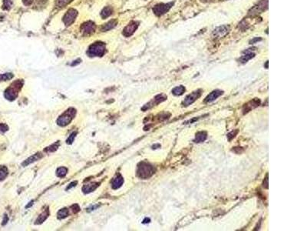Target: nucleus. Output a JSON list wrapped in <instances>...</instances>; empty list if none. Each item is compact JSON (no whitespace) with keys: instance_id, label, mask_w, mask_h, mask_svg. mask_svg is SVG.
<instances>
[{"instance_id":"nucleus-1","label":"nucleus","mask_w":307,"mask_h":231,"mask_svg":"<svg viewBox=\"0 0 307 231\" xmlns=\"http://www.w3.org/2000/svg\"><path fill=\"white\" fill-rule=\"evenodd\" d=\"M23 86V81L21 80V79H19V80L15 81L7 90L5 91L4 96L8 100H15L18 96L19 92L21 90V88Z\"/></svg>"},{"instance_id":"nucleus-2","label":"nucleus","mask_w":307,"mask_h":231,"mask_svg":"<svg viewBox=\"0 0 307 231\" xmlns=\"http://www.w3.org/2000/svg\"><path fill=\"white\" fill-rule=\"evenodd\" d=\"M155 173V169L152 165L147 162H142L138 168V176L141 179H148Z\"/></svg>"},{"instance_id":"nucleus-3","label":"nucleus","mask_w":307,"mask_h":231,"mask_svg":"<svg viewBox=\"0 0 307 231\" xmlns=\"http://www.w3.org/2000/svg\"><path fill=\"white\" fill-rule=\"evenodd\" d=\"M105 52V45L103 42H94L88 48V53L90 56H102Z\"/></svg>"},{"instance_id":"nucleus-4","label":"nucleus","mask_w":307,"mask_h":231,"mask_svg":"<svg viewBox=\"0 0 307 231\" xmlns=\"http://www.w3.org/2000/svg\"><path fill=\"white\" fill-rule=\"evenodd\" d=\"M75 109H73V108H70L69 109L66 111L62 115L57 119V123H58V125L61 126V127H65V126L68 125L71 122L74 116H75Z\"/></svg>"},{"instance_id":"nucleus-5","label":"nucleus","mask_w":307,"mask_h":231,"mask_svg":"<svg viewBox=\"0 0 307 231\" xmlns=\"http://www.w3.org/2000/svg\"><path fill=\"white\" fill-rule=\"evenodd\" d=\"M173 5H174V2L160 3V4L156 5L153 8L154 13L157 16H160L168 12L171 9V8L172 7Z\"/></svg>"},{"instance_id":"nucleus-6","label":"nucleus","mask_w":307,"mask_h":231,"mask_svg":"<svg viewBox=\"0 0 307 231\" xmlns=\"http://www.w3.org/2000/svg\"><path fill=\"white\" fill-rule=\"evenodd\" d=\"M201 93H202V90H196V91L193 92L192 93L189 94L188 96H186V98L184 99V101L182 102L183 106H190V105H191L192 103H194L199 97L201 96Z\"/></svg>"},{"instance_id":"nucleus-7","label":"nucleus","mask_w":307,"mask_h":231,"mask_svg":"<svg viewBox=\"0 0 307 231\" xmlns=\"http://www.w3.org/2000/svg\"><path fill=\"white\" fill-rule=\"evenodd\" d=\"M78 16V11L74 9H71L66 12V15L63 17V22L66 25H70L74 23L76 17Z\"/></svg>"},{"instance_id":"nucleus-8","label":"nucleus","mask_w":307,"mask_h":231,"mask_svg":"<svg viewBox=\"0 0 307 231\" xmlns=\"http://www.w3.org/2000/svg\"><path fill=\"white\" fill-rule=\"evenodd\" d=\"M267 6H268V1L267 0H263L258 5H257L253 9H251V10L249 12V15L254 16L257 15L259 13H261V12H263L266 9H267Z\"/></svg>"},{"instance_id":"nucleus-9","label":"nucleus","mask_w":307,"mask_h":231,"mask_svg":"<svg viewBox=\"0 0 307 231\" xmlns=\"http://www.w3.org/2000/svg\"><path fill=\"white\" fill-rule=\"evenodd\" d=\"M95 29H96V25L92 22L88 21L82 24L81 31L84 35H89L93 33L95 31Z\"/></svg>"},{"instance_id":"nucleus-10","label":"nucleus","mask_w":307,"mask_h":231,"mask_svg":"<svg viewBox=\"0 0 307 231\" xmlns=\"http://www.w3.org/2000/svg\"><path fill=\"white\" fill-rule=\"evenodd\" d=\"M138 27V23L137 22H131V23L128 24L123 30V35L125 37H129L132 36L135 31L137 30Z\"/></svg>"},{"instance_id":"nucleus-11","label":"nucleus","mask_w":307,"mask_h":231,"mask_svg":"<svg viewBox=\"0 0 307 231\" xmlns=\"http://www.w3.org/2000/svg\"><path fill=\"white\" fill-rule=\"evenodd\" d=\"M229 30H230V27L227 25H222L214 30L213 36L214 38H222L229 33Z\"/></svg>"},{"instance_id":"nucleus-12","label":"nucleus","mask_w":307,"mask_h":231,"mask_svg":"<svg viewBox=\"0 0 307 231\" xmlns=\"http://www.w3.org/2000/svg\"><path fill=\"white\" fill-rule=\"evenodd\" d=\"M167 99V96H164V95H158V96H157L155 97V98L152 101H151L150 103H147V104H146L145 106H144V107L142 108V109L143 110H146V109H150L151 107H152V106H156V105H157L158 103H160L161 102H163V101H164L165 100Z\"/></svg>"},{"instance_id":"nucleus-13","label":"nucleus","mask_w":307,"mask_h":231,"mask_svg":"<svg viewBox=\"0 0 307 231\" xmlns=\"http://www.w3.org/2000/svg\"><path fill=\"white\" fill-rule=\"evenodd\" d=\"M260 100H258V99H254V100H251L249 103H247L246 104H245L243 106V113H247L248 112L251 111L252 109H254V108L257 107V106L260 105Z\"/></svg>"},{"instance_id":"nucleus-14","label":"nucleus","mask_w":307,"mask_h":231,"mask_svg":"<svg viewBox=\"0 0 307 231\" xmlns=\"http://www.w3.org/2000/svg\"><path fill=\"white\" fill-rule=\"evenodd\" d=\"M224 93V92L223 91H221V90H214L213 92H211V93L209 94V95L207 96L205 98V103H212V102H214V100H217V98H218L219 96H220L222 94Z\"/></svg>"},{"instance_id":"nucleus-15","label":"nucleus","mask_w":307,"mask_h":231,"mask_svg":"<svg viewBox=\"0 0 307 231\" xmlns=\"http://www.w3.org/2000/svg\"><path fill=\"white\" fill-rule=\"evenodd\" d=\"M244 53H246V54H244L243 56H242L241 57V59H240V61H241V63H247V61H249V60H251V59L254 58V57L255 56V53H254V52H253L252 51H250V50L245 51Z\"/></svg>"},{"instance_id":"nucleus-16","label":"nucleus","mask_w":307,"mask_h":231,"mask_svg":"<svg viewBox=\"0 0 307 231\" xmlns=\"http://www.w3.org/2000/svg\"><path fill=\"white\" fill-rule=\"evenodd\" d=\"M41 158H42V155H41L40 153H36L35 154V155L30 157L29 158L27 159L26 160H25V162H22V166H23V167H26V166L29 165V164L32 163V162L37 161V160H39V159Z\"/></svg>"},{"instance_id":"nucleus-17","label":"nucleus","mask_w":307,"mask_h":231,"mask_svg":"<svg viewBox=\"0 0 307 231\" xmlns=\"http://www.w3.org/2000/svg\"><path fill=\"white\" fill-rule=\"evenodd\" d=\"M207 138V134L206 132L204 131H200L197 133L196 136H195L194 139V142L197 143H203Z\"/></svg>"},{"instance_id":"nucleus-18","label":"nucleus","mask_w":307,"mask_h":231,"mask_svg":"<svg viewBox=\"0 0 307 231\" xmlns=\"http://www.w3.org/2000/svg\"><path fill=\"white\" fill-rule=\"evenodd\" d=\"M124 183V180L122 178V176H117L115 179L113 180L112 184H111V186L114 189H117L118 188H120L122 186V185Z\"/></svg>"},{"instance_id":"nucleus-19","label":"nucleus","mask_w":307,"mask_h":231,"mask_svg":"<svg viewBox=\"0 0 307 231\" xmlns=\"http://www.w3.org/2000/svg\"><path fill=\"white\" fill-rule=\"evenodd\" d=\"M97 186H98V184H96V183H91V184H86L85 186H84L83 188H82V190L85 193H89L95 190L97 188Z\"/></svg>"},{"instance_id":"nucleus-20","label":"nucleus","mask_w":307,"mask_h":231,"mask_svg":"<svg viewBox=\"0 0 307 231\" xmlns=\"http://www.w3.org/2000/svg\"><path fill=\"white\" fill-rule=\"evenodd\" d=\"M112 12H113L112 8H111V6H106V7H104V9H102V11H101V18L103 19L108 18V17H109L112 14Z\"/></svg>"},{"instance_id":"nucleus-21","label":"nucleus","mask_w":307,"mask_h":231,"mask_svg":"<svg viewBox=\"0 0 307 231\" xmlns=\"http://www.w3.org/2000/svg\"><path fill=\"white\" fill-rule=\"evenodd\" d=\"M116 24H117V21H116V20H111V21L109 22V23L104 24V25L101 27V31L103 32L109 31V30L111 29H113L114 27H115Z\"/></svg>"},{"instance_id":"nucleus-22","label":"nucleus","mask_w":307,"mask_h":231,"mask_svg":"<svg viewBox=\"0 0 307 231\" xmlns=\"http://www.w3.org/2000/svg\"><path fill=\"white\" fill-rule=\"evenodd\" d=\"M186 91V89L184 86H179L174 88L172 90V93L174 96H181L184 94V92Z\"/></svg>"},{"instance_id":"nucleus-23","label":"nucleus","mask_w":307,"mask_h":231,"mask_svg":"<svg viewBox=\"0 0 307 231\" xmlns=\"http://www.w3.org/2000/svg\"><path fill=\"white\" fill-rule=\"evenodd\" d=\"M48 215H49V211H48V210H45V211H44L43 213H41V214L39 215V217L37 218V220H36V224H42V223H43L44 221L46 219H47Z\"/></svg>"},{"instance_id":"nucleus-24","label":"nucleus","mask_w":307,"mask_h":231,"mask_svg":"<svg viewBox=\"0 0 307 231\" xmlns=\"http://www.w3.org/2000/svg\"><path fill=\"white\" fill-rule=\"evenodd\" d=\"M8 176V169L6 167H0V181L3 180Z\"/></svg>"},{"instance_id":"nucleus-25","label":"nucleus","mask_w":307,"mask_h":231,"mask_svg":"<svg viewBox=\"0 0 307 231\" xmlns=\"http://www.w3.org/2000/svg\"><path fill=\"white\" fill-rule=\"evenodd\" d=\"M13 78L12 73H4V74H0V82L2 81H7L9 79H12Z\"/></svg>"},{"instance_id":"nucleus-26","label":"nucleus","mask_w":307,"mask_h":231,"mask_svg":"<svg viewBox=\"0 0 307 231\" xmlns=\"http://www.w3.org/2000/svg\"><path fill=\"white\" fill-rule=\"evenodd\" d=\"M72 1L73 0H56V6L58 8H62Z\"/></svg>"},{"instance_id":"nucleus-27","label":"nucleus","mask_w":307,"mask_h":231,"mask_svg":"<svg viewBox=\"0 0 307 231\" xmlns=\"http://www.w3.org/2000/svg\"><path fill=\"white\" fill-rule=\"evenodd\" d=\"M68 210H67L66 208L62 209L58 211V217L59 219H63V218H66V216H68Z\"/></svg>"},{"instance_id":"nucleus-28","label":"nucleus","mask_w":307,"mask_h":231,"mask_svg":"<svg viewBox=\"0 0 307 231\" xmlns=\"http://www.w3.org/2000/svg\"><path fill=\"white\" fill-rule=\"evenodd\" d=\"M67 173V169L66 167H60L57 170L56 174L59 177H64Z\"/></svg>"},{"instance_id":"nucleus-29","label":"nucleus","mask_w":307,"mask_h":231,"mask_svg":"<svg viewBox=\"0 0 307 231\" xmlns=\"http://www.w3.org/2000/svg\"><path fill=\"white\" fill-rule=\"evenodd\" d=\"M76 135H77V133H76V132H74L73 133H71V134L70 135L69 137L68 138V140H67V143H68V144H71V143L74 141Z\"/></svg>"},{"instance_id":"nucleus-30","label":"nucleus","mask_w":307,"mask_h":231,"mask_svg":"<svg viewBox=\"0 0 307 231\" xmlns=\"http://www.w3.org/2000/svg\"><path fill=\"white\" fill-rule=\"evenodd\" d=\"M11 6H12V2L9 0H4L3 1V9H10Z\"/></svg>"},{"instance_id":"nucleus-31","label":"nucleus","mask_w":307,"mask_h":231,"mask_svg":"<svg viewBox=\"0 0 307 231\" xmlns=\"http://www.w3.org/2000/svg\"><path fill=\"white\" fill-rule=\"evenodd\" d=\"M58 144H59L58 143H55V144L52 145V146H49L48 149H45V151H48V152H53V151H55V149H57V148H58Z\"/></svg>"},{"instance_id":"nucleus-32","label":"nucleus","mask_w":307,"mask_h":231,"mask_svg":"<svg viewBox=\"0 0 307 231\" xmlns=\"http://www.w3.org/2000/svg\"><path fill=\"white\" fill-rule=\"evenodd\" d=\"M9 130V127L6 124H0V133H5Z\"/></svg>"},{"instance_id":"nucleus-33","label":"nucleus","mask_w":307,"mask_h":231,"mask_svg":"<svg viewBox=\"0 0 307 231\" xmlns=\"http://www.w3.org/2000/svg\"><path fill=\"white\" fill-rule=\"evenodd\" d=\"M237 132H238L237 130H236V131H234V132H233V131H232L231 133H229V134L227 135V137H228L229 140H231L232 139H233V138H234V137H235V136H236V135H237Z\"/></svg>"},{"instance_id":"nucleus-34","label":"nucleus","mask_w":307,"mask_h":231,"mask_svg":"<svg viewBox=\"0 0 307 231\" xmlns=\"http://www.w3.org/2000/svg\"><path fill=\"white\" fill-rule=\"evenodd\" d=\"M33 1H34V0H22V2H23L25 6H30V5L33 2Z\"/></svg>"},{"instance_id":"nucleus-35","label":"nucleus","mask_w":307,"mask_h":231,"mask_svg":"<svg viewBox=\"0 0 307 231\" xmlns=\"http://www.w3.org/2000/svg\"><path fill=\"white\" fill-rule=\"evenodd\" d=\"M263 186L265 188H268V175H266V177L265 179V182H263Z\"/></svg>"},{"instance_id":"nucleus-36","label":"nucleus","mask_w":307,"mask_h":231,"mask_svg":"<svg viewBox=\"0 0 307 231\" xmlns=\"http://www.w3.org/2000/svg\"><path fill=\"white\" fill-rule=\"evenodd\" d=\"M260 40H261V39H260V38H259V39H258V38H256V39H253V40L250 41V43L251 44H252V43H255V42H258V41H260Z\"/></svg>"},{"instance_id":"nucleus-37","label":"nucleus","mask_w":307,"mask_h":231,"mask_svg":"<svg viewBox=\"0 0 307 231\" xmlns=\"http://www.w3.org/2000/svg\"><path fill=\"white\" fill-rule=\"evenodd\" d=\"M75 184H77V182H76V181H75V182H73V183H71V184H69L70 186H68L67 189H69L71 187H73V186H75Z\"/></svg>"},{"instance_id":"nucleus-38","label":"nucleus","mask_w":307,"mask_h":231,"mask_svg":"<svg viewBox=\"0 0 307 231\" xmlns=\"http://www.w3.org/2000/svg\"><path fill=\"white\" fill-rule=\"evenodd\" d=\"M8 220H9V218H8V216H6V215H5V217H4V220H3V223H2V225H5V224L7 223V221H8Z\"/></svg>"},{"instance_id":"nucleus-39","label":"nucleus","mask_w":307,"mask_h":231,"mask_svg":"<svg viewBox=\"0 0 307 231\" xmlns=\"http://www.w3.org/2000/svg\"><path fill=\"white\" fill-rule=\"evenodd\" d=\"M149 222H150V219H149V218H146V219L144 220V221H143V223H144V224H147V223H149Z\"/></svg>"}]
</instances>
